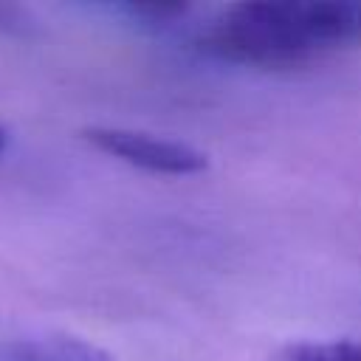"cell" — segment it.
Listing matches in <instances>:
<instances>
[{"mask_svg":"<svg viewBox=\"0 0 361 361\" xmlns=\"http://www.w3.org/2000/svg\"><path fill=\"white\" fill-rule=\"evenodd\" d=\"M200 51L251 68H290L361 42V0H245L195 23Z\"/></svg>","mask_w":361,"mask_h":361,"instance_id":"obj_1","label":"cell"},{"mask_svg":"<svg viewBox=\"0 0 361 361\" xmlns=\"http://www.w3.org/2000/svg\"><path fill=\"white\" fill-rule=\"evenodd\" d=\"M82 138L96 147L99 152L144 169L149 175H169V178H186V175H197L209 166V155L200 152L197 147L180 141V138H169V135H158V133H147V130H133V127H85Z\"/></svg>","mask_w":361,"mask_h":361,"instance_id":"obj_2","label":"cell"},{"mask_svg":"<svg viewBox=\"0 0 361 361\" xmlns=\"http://www.w3.org/2000/svg\"><path fill=\"white\" fill-rule=\"evenodd\" d=\"M0 361H116V358L87 338L48 333V336H25L3 344Z\"/></svg>","mask_w":361,"mask_h":361,"instance_id":"obj_3","label":"cell"},{"mask_svg":"<svg viewBox=\"0 0 361 361\" xmlns=\"http://www.w3.org/2000/svg\"><path fill=\"white\" fill-rule=\"evenodd\" d=\"M279 361H361L358 341H302L290 344Z\"/></svg>","mask_w":361,"mask_h":361,"instance_id":"obj_4","label":"cell"},{"mask_svg":"<svg viewBox=\"0 0 361 361\" xmlns=\"http://www.w3.org/2000/svg\"><path fill=\"white\" fill-rule=\"evenodd\" d=\"M31 14L20 6H6L0 3V31L3 34H23V31H31Z\"/></svg>","mask_w":361,"mask_h":361,"instance_id":"obj_5","label":"cell"},{"mask_svg":"<svg viewBox=\"0 0 361 361\" xmlns=\"http://www.w3.org/2000/svg\"><path fill=\"white\" fill-rule=\"evenodd\" d=\"M3 149H6V130L0 127V155H3Z\"/></svg>","mask_w":361,"mask_h":361,"instance_id":"obj_6","label":"cell"}]
</instances>
